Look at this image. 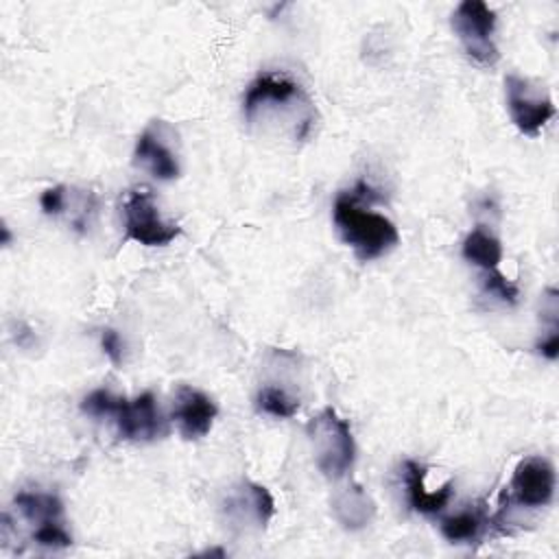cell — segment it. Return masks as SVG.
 Masks as SVG:
<instances>
[{"label":"cell","mask_w":559,"mask_h":559,"mask_svg":"<svg viewBox=\"0 0 559 559\" xmlns=\"http://www.w3.org/2000/svg\"><path fill=\"white\" fill-rule=\"evenodd\" d=\"M332 221L341 240L362 262L389 253L400 242L397 227L391 218L360 205L358 186L352 192L336 194L332 205Z\"/></svg>","instance_id":"1"},{"label":"cell","mask_w":559,"mask_h":559,"mask_svg":"<svg viewBox=\"0 0 559 559\" xmlns=\"http://www.w3.org/2000/svg\"><path fill=\"white\" fill-rule=\"evenodd\" d=\"M81 411L92 417H114L118 435L127 441H155L168 430L166 419L148 391L133 400H124L116 397L111 391L96 389L81 402Z\"/></svg>","instance_id":"2"},{"label":"cell","mask_w":559,"mask_h":559,"mask_svg":"<svg viewBox=\"0 0 559 559\" xmlns=\"http://www.w3.org/2000/svg\"><path fill=\"white\" fill-rule=\"evenodd\" d=\"M306 432L312 443L319 472L330 480L343 478L356 456V443L347 419L328 406L308 421Z\"/></svg>","instance_id":"3"},{"label":"cell","mask_w":559,"mask_h":559,"mask_svg":"<svg viewBox=\"0 0 559 559\" xmlns=\"http://www.w3.org/2000/svg\"><path fill=\"white\" fill-rule=\"evenodd\" d=\"M452 31L463 44L465 52L483 66L498 61V46L493 41L496 33V11L483 0H463L450 17Z\"/></svg>","instance_id":"4"},{"label":"cell","mask_w":559,"mask_h":559,"mask_svg":"<svg viewBox=\"0 0 559 559\" xmlns=\"http://www.w3.org/2000/svg\"><path fill=\"white\" fill-rule=\"evenodd\" d=\"M124 216V236L142 247H166L179 234V225L164 221L153 203L148 188H131L122 199Z\"/></svg>","instance_id":"5"},{"label":"cell","mask_w":559,"mask_h":559,"mask_svg":"<svg viewBox=\"0 0 559 559\" xmlns=\"http://www.w3.org/2000/svg\"><path fill=\"white\" fill-rule=\"evenodd\" d=\"M504 96L511 122L524 135L535 138L555 116L552 98L548 96L544 85H537L531 79L509 74L504 79Z\"/></svg>","instance_id":"6"},{"label":"cell","mask_w":559,"mask_h":559,"mask_svg":"<svg viewBox=\"0 0 559 559\" xmlns=\"http://www.w3.org/2000/svg\"><path fill=\"white\" fill-rule=\"evenodd\" d=\"M509 489L518 504L546 507L555 496V467L544 456H526L515 465Z\"/></svg>","instance_id":"7"},{"label":"cell","mask_w":559,"mask_h":559,"mask_svg":"<svg viewBox=\"0 0 559 559\" xmlns=\"http://www.w3.org/2000/svg\"><path fill=\"white\" fill-rule=\"evenodd\" d=\"M304 98L301 87L293 79L280 74H260L242 96V114L247 122H251L258 114H277L280 107L288 109L290 103Z\"/></svg>","instance_id":"8"},{"label":"cell","mask_w":559,"mask_h":559,"mask_svg":"<svg viewBox=\"0 0 559 559\" xmlns=\"http://www.w3.org/2000/svg\"><path fill=\"white\" fill-rule=\"evenodd\" d=\"M216 413H218L216 404L203 391L188 386V384H181L177 389L173 419L183 439L194 441V439L205 437L212 430Z\"/></svg>","instance_id":"9"},{"label":"cell","mask_w":559,"mask_h":559,"mask_svg":"<svg viewBox=\"0 0 559 559\" xmlns=\"http://www.w3.org/2000/svg\"><path fill=\"white\" fill-rule=\"evenodd\" d=\"M225 511L229 518H234L238 522H242V518H245V520H253L260 528H264L275 513V500L264 485L245 480L227 498Z\"/></svg>","instance_id":"10"},{"label":"cell","mask_w":559,"mask_h":559,"mask_svg":"<svg viewBox=\"0 0 559 559\" xmlns=\"http://www.w3.org/2000/svg\"><path fill=\"white\" fill-rule=\"evenodd\" d=\"M332 515L345 531H360L373 522L376 502L360 485L352 483L334 493Z\"/></svg>","instance_id":"11"},{"label":"cell","mask_w":559,"mask_h":559,"mask_svg":"<svg viewBox=\"0 0 559 559\" xmlns=\"http://www.w3.org/2000/svg\"><path fill=\"white\" fill-rule=\"evenodd\" d=\"M404 487L413 511L432 515L439 513L452 498V483H443L439 489H426V467L417 461H404Z\"/></svg>","instance_id":"12"},{"label":"cell","mask_w":559,"mask_h":559,"mask_svg":"<svg viewBox=\"0 0 559 559\" xmlns=\"http://www.w3.org/2000/svg\"><path fill=\"white\" fill-rule=\"evenodd\" d=\"M135 164L146 168L159 181H173L179 177V162L175 153L153 129L138 135Z\"/></svg>","instance_id":"13"},{"label":"cell","mask_w":559,"mask_h":559,"mask_svg":"<svg viewBox=\"0 0 559 559\" xmlns=\"http://www.w3.org/2000/svg\"><path fill=\"white\" fill-rule=\"evenodd\" d=\"M461 251H463V258L467 262H472L474 266H478L483 271L498 269V264L502 260V245H500V240L491 231L480 227V225L474 227L465 236Z\"/></svg>","instance_id":"14"},{"label":"cell","mask_w":559,"mask_h":559,"mask_svg":"<svg viewBox=\"0 0 559 559\" xmlns=\"http://www.w3.org/2000/svg\"><path fill=\"white\" fill-rule=\"evenodd\" d=\"M17 511L33 524H46V522H52V520H61V513H63V507H61V500L52 493H33V491H20L15 498H13Z\"/></svg>","instance_id":"15"},{"label":"cell","mask_w":559,"mask_h":559,"mask_svg":"<svg viewBox=\"0 0 559 559\" xmlns=\"http://www.w3.org/2000/svg\"><path fill=\"white\" fill-rule=\"evenodd\" d=\"M487 524V515L480 507L465 509L441 522V535L452 544H467L476 539Z\"/></svg>","instance_id":"16"},{"label":"cell","mask_w":559,"mask_h":559,"mask_svg":"<svg viewBox=\"0 0 559 559\" xmlns=\"http://www.w3.org/2000/svg\"><path fill=\"white\" fill-rule=\"evenodd\" d=\"M255 406L260 413L271 415L275 419H288L299 411V400L293 397L286 389L275 386V384H264L258 391Z\"/></svg>","instance_id":"17"},{"label":"cell","mask_w":559,"mask_h":559,"mask_svg":"<svg viewBox=\"0 0 559 559\" xmlns=\"http://www.w3.org/2000/svg\"><path fill=\"white\" fill-rule=\"evenodd\" d=\"M33 542L37 546H44V548H50V550H61V548L72 546V535L63 528L61 520H52V522L39 524L35 528Z\"/></svg>","instance_id":"18"},{"label":"cell","mask_w":559,"mask_h":559,"mask_svg":"<svg viewBox=\"0 0 559 559\" xmlns=\"http://www.w3.org/2000/svg\"><path fill=\"white\" fill-rule=\"evenodd\" d=\"M483 288H485L489 295H493L496 299L504 301V304H515V301H518V297H520L518 286H515L511 280H507L498 269H493V271H485Z\"/></svg>","instance_id":"19"},{"label":"cell","mask_w":559,"mask_h":559,"mask_svg":"<svg viewBox=\"0 0 559 559\" xmlns=\"http://www.w3.org/2000/svg\"><path fill=\"white\" fill-rule=\"evenodd\" d=\"M39 205H41L44 214H48V216L61 214L63 207H66V188L63 186H55V188L44 190L41 197H39Z\"/></svg>","instance_id":"20"},{"label":"cell","mask_w":559,"mask_h":559,"mask_svg":"<svg viewBox=\"0 0 559 559\" xmlns=\"http://www.w3.org/2000/svg\"><path fill=\"white\" fill-rule=\"evenodd\" d=\"M100 345H103L105 356H107L114 365H120V362H122V349H124V345H122V338L118 336L116 330L105 328L103 334H100Z\"/></svg>","instance_id":"21"},{"label":"cell","mask_w":559,"mask_h":559,"mask_svg":"<svg viewBox=\"0 0 559 559\" xmlns=\"http://www.w3.org/2000/svg\"><path fill=\"white\" fill-rule=\"evenodd\" d=\"M537 352H539L544 358L555 360V358L559 356V332H557V330L548 332V336L537 343Z\"/></svg>","instance_id":"22"}]
</instances>
